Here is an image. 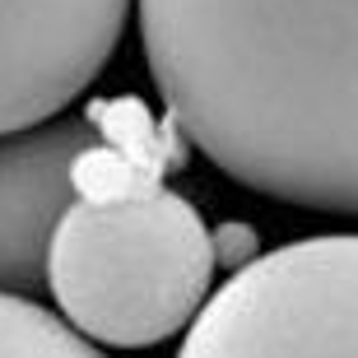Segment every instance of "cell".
<instances>
[{
  "label": "cell",
  "instance_id": "obj_1",
  "mask_svg": "<svg viewBox=\"0 0 358 358\" xmlns=\"http://www.w3.org/2000/svg\"><path fill=\"white\" fill-rule=\"evenodd\" d=\"M177 131L284 205L358 214V0H135Z\"/></svg>",
  "mask_w": 358,
  "mask_h": 358
},
{
  "label": "cell",
  "instance_id": "obj_2",
  "mask_svg": "<svg viewBox=\"0 0 358 358\" xmlns=\"http://www.w3.org/2000/svg\"><path fill=\"white\" fill-rule=\"evenodd\" d=\"M219 247L186 196L159 182L84 191L47 252L56 317L89 345L149 349L210 303Z\"/></svg>",
  "mask_w": 358,
  "mask_h": 358
},
{
  "label": "cell",
  "instance_id": "obj_3",
  "mask_svg": "<svg viewBox=\"0 0 358 358\" xmlns=\"http://www.w3.org/2000/svg\"><path fill=\"white\" fill-rule=\"evenodd\" d=\"M177 358H358V233L238 266L186 326Z\"/></svg>",
  "mask_w": 358,
  "mask_h": 358
},
{
  "label": "cell",
  "instance_id": "obj_4",
  "mask_svg": "<svg viewBox=\"0 0 358 358\" xmlns=\"http://www.w3.org/2000/svg\"><path fill=\"white\" fill-rule=\"evenodd\" d=\"M135 0H0V140L61 117L117 56Z\"/></svg>",
  "mask_w": 358,
  "mask_h": 358
},
{
  "label": "cell",
  "instance_id": "obj_5",
  "mask_svg": "<svg viewBox=\"0 0 358 358\" xmlns=\"http://www.w3.org/2000/svg\"><path fill=\"white\" fill-rule=\"evenodd\" d=\"M103 149L89 117H52L0 140V293H47V252L84 196V163Z\"/></svg>",
  "mask_w": 358,
  "mask_h": 358
},
{
  "label": "cell",
  "instance_id": "obj_6",
  "mask_svg": "<svg viewBox=\"0 0 358 358\" xmlns=\"http://www.w3.org/2000/svg\"><path fill=\"white\" fill-rule=\"evenodd\" d=\"M0 358H107L80 331H70L52 307L0 293Z\"/></svg>",
  "mask_w": 358,
  "mask_h": 358
}]
</instances>
